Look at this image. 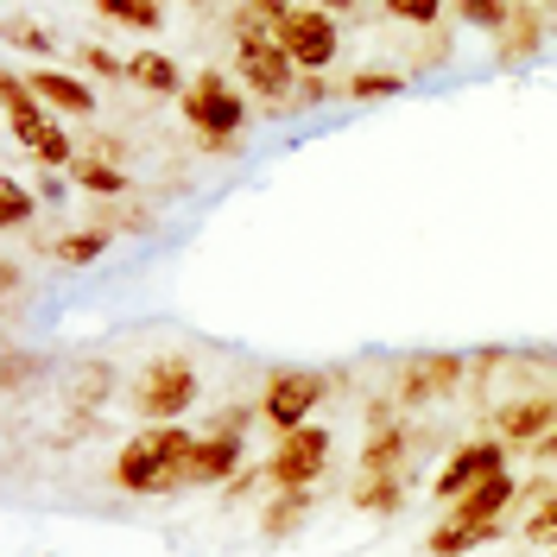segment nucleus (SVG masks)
Listing matches in <instances>:
<instances>
[{"mask_svg":"<svg viewBox=\"0 0 557 557\" xmlns=\"http://www.w3.org/2000/svg\"><path fill=\"white\" fill-rule=\"evenodd\" d=\"M203 431H184V418L177 424H152V431H134L121 456H114V469H108V482L121 487V494H134V500H159V494H177L184 487V456L197 444Z\"/></svg>","mask_w":557,"mask_h":557,"instance_id":"nucleus-1","label":"nucleus"},{"mask_svg":"<svg viewBox=\"0 0 557 557\" xmlns=\"http://www.w3.org/2000/svg\"><path fill=\"white\" fill-rule=\"evenodd\" d=\"M228 33H235V76H247V96L267 108H298V76L305 70L292 64V51L278 45L273 20L267 13H253V7H242L235 20H228Z\"/></svg>","mask_w":557,"mask_h":557,"instance_id":"nucleus-2","label":"nucleus"},{"mask_svg":"<svg viewBox=\"0 0 557 557\" xmlns=\"http://www.w3.org/2000/svg\"><path fill=\"white\" fill-rule=\"evenodd\" d=\"M177 108H184V127L203 152H242L247 127H253L247 96L228 83V70H197L190 89L177 96Z\"/></svg>","mask_w":557,"mask_h":557,"instance_id":"nucleus-3","label":"nucleus"},{"mask_svg":"<svg viewBox=\"0 0 557 557\" xmlns=\"http://www.w3.org/2000/svg\"><path fill=\"white\" fill-rule=\"evenodd\" d=\"M456 393H469V355H456V348H418V355H399L386 368V399L399 412L444 406Z\"/></svg>","mask_w":557,"mask_h":557,"instance_id":"nucleus-4","label":"nucleus"},{"mask_svg":"<svg viewBox=\"0 0 557 557\" xmlns=\"http://www.w3.org/2000/svg\"><path fill=\"white\" fill-rule=\"evenodd\" d=\"M127 399H134L139 424H177V418L203 399V374L184 355H159V361L139 368V381L127 386Z\"/></svg>","mask_w":557,"mask_h":557,"instance_id":"nucleus-5","label":"nucleus"},{"mask_svg":"<svg viewBox=\"0 0 557 557\" xmlns=\"http://www.w3.org/2000/svg\"><path fill=\"white\" fill-rule=\"evenodd\" d=\"M330 386H336V374H323V368H273L267 374V386H260V424H273L278 431H298V424H311L317 406L330 399Z\"/></svg>","mask_w":557,"mask_h":557,"instance_id":"nucleus-6","label":"nucleus"},{"mask_svg":"<svg viewBox=\"0 0 557 557\" xmlns=\"http://www.w3.org/2000/svg\"><path fill=\"white\" fill-rule=\"evenodd\" d=\"M330 431L323 424H298V431H278L273 456H267V487L273 494H305V487L323 482V469H330Z\"/></svg>","mask_w":557,"mask_h":557,"instance_id":"nucleus-7","label":"nucleus"},{"mask_svg":"<svg viewBox=\"0 0 557 557\" xmlns=\"http://www.w3.org/2000/svg\"><path fill=\"white\" fill-rule=\"evenodd\" d=\"M273 33H278V45L292 51V64H298V70H330V64H336V51H343V26H336V13L305 7V0L278 20Z\"/></svg>","mask_w":557,"mask_h":557,"instance_id":"nucleus-8","label":"nucleus"},{"mask_svg":"<svg viewBox=\"0 0 557 557\" xmlns=\"http://www.w3.org/2000/svg\"><path fill=\"white\" fill-rule=\"evenodd\" d=\"M494 469H507V437H469V444H456L450 462L437 469L431 494L450 507V500H462V494L482 482V475H494Z\"/></svg>","mask_w":557,"mask_h":557,"instance_id":"nucleus-9","label":"nucleus"},{"mask_svg":"<svg viewBox=\"0 0 557 557\" xmlns=\"http://www.w3.org/2000/svg\"><path fill=\"white\" fill-rule=\"evenodd\" d=\"M545 431H557V386H539V393H520V399H500L494 406V437L532 450Z\"/></svg>","mask_w":557,"mask_h":557,"instance_id":"nucleus-10","label":"nucleus"},{"mask_svg":"<svg viewBox=\"0 0 557 557\" xmlns=\"http://www.w3.org/2000/svg\"><path fill=\"white\" fill-rule=\"evenodd\" d=\"M242 431H203L184 456V487H228L242 475Z\"/></svg>","mask_w":557,"mask_h":557,"instance_id":"nucleus-11","label":"nucleus"},{"mask_svg":"<svg viewBox=\"0 0 557 557\" xmlns=\"http://www.w3.org/2000/svg\"><path fill=\"white\" fill-rule=\"evenodd\" d=\"M545 45H552V20L539 13V0H513V20H507V26H500V38H494V70L532 64Z\"/></svg>","mask_w":557,"mask_h":557,"instance_id":"nucleus-12","label":"nucleus"},{"mask_svg":"<svg viewBox=\"0 0 557 557\" xmlns=\"http://www.w3.org/2000/svg\"><path fill=\"white\" fill-rule=\"evenodd\" d=\"M412 450H418V431L406 418L368 424V437H361V475H406Z\"/></svg>","mask_w":557,"mask_h":557,"instance_id":"nucleus-13","label":"nucleus"},{"mask_svg":"<svg viewBox=\"0 0 557 557\" xmlns=\"http://www.w3.org/2000/svg\"><path fill=\"white\" fill-rule=\"evenodd\" d=\"M0 102H7V127H13V139H20V146H38V139H45V127L58 121L51 108L38 102V89L26 83V70H0Z\"/></svg>","mask_w":557,"mask_h":557,"instance_id":"nucleus-14","label":"nucleus"},{"mask_svg":"<svg viewBox=\"0 0 557 557\" xmlns=\"http://www.w3.org/2000/svg\"><path fill=\"white\" fill-rule=\"evenodd\" d=\"M26 83L38 89V102L51 108V114H76V121H89V114H96V89H89L83 76H70V70L38 64V70H26Z\"/></svg>","mask_w":557,"mask_h":557,"instance_id":"nucleus-15","label":"nucleus"},{"mask_svg":"<svg viewBox=\"0 0 557 557\" xmlns=\"http://www.w3.org/2000/svg\"><path fill=\"white\" fill-rule=\"evenodd\" d=\"M513 500H520L513 469H494V475H482L462 500H450V520H507V507H513Z\"/></svg>","mask_w":557,"mask_h":557,"instance_id":"nucleus-16","label":"nucleus"},{"mask_svg":"<svg viewBox=\"0 0 557 557\" xmlns=\"http://www.w3.org/2000/svg\"><path fill=\"white\" fill-rule=\"evenodd\" d=\"M406 89H412V70L361 64V70H348L343 83H336V102H393V96H406Z\"/></svg>","mask_w":557,"mask_h":557,"instance_id":"nucleus-17","label":"nucleus"},{"mask_svg":"<svg viewBox=\"0 0 557 557\" xmlns=\"http://www.w3.org/2000/svg\"><path fill=\"white\" fill-rule=\"evenodd\" d=\"M500 539V520H444L424 532V557H469Z\"/></svg>","mask_w":557,"mask_h":557,"instance_id":"nucleus-18","label":"nucleus"},{"mask_svg":"<svg viewBox=\"0 0 557 557\" xmlns=\"http://www.w3.org/2000/svg\"><path fill=\"white\" fill-rule=\"evenodd\" d=\"M70 190H83V197H102V203H121V197H134V177L121 172L114 159H96V152H83L76 165H70Z\"/></svg>","mask_w":557,"mask_h":557,"instance_id":"nucleus-19","label":"nucleus"},{"mask_svg":"<svg viewBox=\"0 0 557 557\" xmlns=\"http://www.w3.org/2000/svg\"><path fill=\"white\" fill-rule=\"evenodd\" d=\"M108 242H114V228H102V222H89V228H64V235L45 242V260H51V267H96V260L108 253Z\"/></svg>","mask_w":557,"mask_h":557,"instance_id":"nucleus-20","label":"nucleus"},{"mask_svg":"<svg viewBox=\"0 0 557 557\" xmlns=\"http://www.w3.org/2000/svg\"><path fill=\"white\" fill-rule=\"evenodd\" d=\"M127 83L146 89V96H184V89H190L184 70H177L165 51H134V58H127Z\"/></svg>","mask_w":557,"mask_h":557,"instance_id":"nucleus-21","label":"nucleus"},{"mask_svg":"<svg viewBox=\"0 0 557 557\" xmlns=\"http://www.w3.org/2000/svg\"><path fill=\"white\" fill-rule=\"evenodd\" d=\"M348 507L355 513H374V520H393L406 507V482L399 475H361V482L348 487Z\"/></svg>","mask_w":557,"mask_h":557,"instance_id":"nucleus-22","label":"nucleus"},{"mask_svg":"<svg viewBox=\"0 0 557 557\" xmlns=\"http://www.w3.org/2000/svg\"><path fill=\"white\" fill-rule=\"evenodd\" d=\"M114 393H121V368L114 361H89L76 374V386H70V412H102Z\"/></svg>","mask_w":557,"mask_h":557,"instance_id":"nucleus-23","label":"nucleus"},{"mask_svg":"<svg viewBox=\"0 0 557 557\" xmlns=\"http://www.w3.org/2000/svg\"><path fill=\"white\" fill-rule=\"evenodd\" d=\"M305 520H311V487H305V494H273V500L260 507V532H267L273 545L278 539H292Z\"/></svg>","mask_w":557,"mask_h":557,"instance_id":"nucleus-24","label":"nucleus"},{"mask_svg":"<svg viewBox=\"0 0 557 557\" xmlns=\"http://www.w3.org/2000/svg\"><path fill=\"white\" fill-rule=\"evenodd\" d=\"M102 20L114 26H134V33H159L165 26V0H89Z\"/></svg>","mask_w":557,"mask_h":557,"instance_id":"nucleus-25","label":"nucleus"},{"mask_svg":"<svg viewBox=\"0 0 557 557\" xmlns=\"http://www.w3.org/2000/svg\"><path fill=\"white\" fill-rule=\"evenodd\" d=\"M450 7H456L462 26H475V33H487V38H500V26L513 20V0H450Z\"/></svg>","mask_w":557,"mask_h":557,"instance_id":"nucleus-26","label":"nucleus"},{"mask_svg":"<svg viewBox=\"0 0 557 557\" xmlns=\"http://www.w3.org/2000/svg\"><path fill=\"white\" fill-rule=\"evenodd\" d=\"M7 45H13V51H38V58H51V51H58V33L38 26L33 13H13V20H7Z\"/></svg>","mask_w":557,"mask_h":557,"instance_id":"nucleus-27","label":"nucleus"},{"mask_svg":"<svg viewBox=\"0 0 557 557\" xmlns=\"http://www.w3.org/2000/svg\"><path fill=\"white\" fill-rule=\"evenodd\" d=\"M38 215V197L20 184V177H0V228H26Z\"/></svg>","mask_w":557,"mask_h":557,"instance_id":"nucleus-28","label":"nucleus"},{"mask_svg":"<svg viewBox=\"0 0 557 557\" xmlns=\"http://www.w3.org/2000/svg\"><path fill=\"white\" fill-rule=\"evenodd\" d=\"M33 152H38V165H45V172H70V165L83 159V152H76V139H70V127H58V121L45 127V139H38Z\"/></svg>","mask_w":557,"mask_h":557,"instance_id":"nucleus-29","label":"nucleus"},{"mask_svg":"<svg viewBox=\"0 0 557 557\" xmlns=\"http://www.w3.org/2000/svg\"><path fill=\"white\" fill-rule=\"evenodd\" d=\"M76 64H83V76H102V83H127V58H114L108 45H76Z\"/></svg>","mask_w":557,"mask_h":557,"instance_id":"nucleus-30","label":"nucleus"},{"mask_svg":"<svg viewBox=\"0 0 557 557\" xmlns=\"http://www.w3.org/2000/svg\"><path fill=\"white\" fill-rule=\"evenodd\" d=\"M45 368H51L45 355H26V348H7V361H0V386H7V393H26V386H33V374H45Z\"/></svg>","mask_w":557,"mask_h":557,"instance_id":"nucleus-31","label":"nucleus"},{"mask_svg":"<svg viewBox=\"0 0 557 557\" xmlns=\"http://www.w3.org/2000/svg\"><path fill=\"white\" fill-rule=\"evenodd\" d=\"M520 539H525V545H539V552H552V545H557V487L539 500V507H532V513H525Z\"/></svg>","mask_w":557,"mask_h":557,"instance_id":"nucleus-32","label":"nucleus"},{"mask_svg":"<svg viewBox=\"0 0 557 557\" xmlns=\"http://www.w3.org/2000/svg\"><path fill=\"white\" fill-rule=\"evenodd\" d=\"M444 7H450V0H386V13H393L399 26H412V33H431V26L444 20Z\"/></svg>","mask_w":557,"mask_h":557,"instance_id":"nucleus-33","label":"nucleus"},{"mask_svg":"<svg viewBox=\"0 0 557 557\" xmlns=\"http://www.w3.org/2000/svg\"><path fill=\"white\" fill-rule=\"evenodd\" d=\"M108 424H102V412H70L64 418V431L51 437V450H70V444H83V437H102Z\"/></svg>","mask_w":557,"mask_h":557,"instance_id":"nucleus-34","label":"nucleus"},{"mask_svg":"<svg viewBox=\"0 0 557 557\" xmlns=\"http://www.w3.org/2000/svg\"><path fill=\"white\" fill-rule=\"evenodd\" d=\"M330 96H336V83H330L323 70H305V76H298V108H317V102H330Z\"/></svg>","mask_w":557,"mask_h":557,"instance_id":"nucleus-35","label":"nucleus"},{"mask_svg":"<svg viewBox=\"0 0 557 557\" xmlns=\"http://www.w3.org/2000/svg\"><path fill=\"white\" fill-rule=\"evenodd\" d=\"M260 487H267V462H260V469L247 462L242 475H235V482L222 487V500H247V494H260Z\"/></svg>","mask_w":557,"mask_h":557,"instance_id":"nucleus-36","label":"nucleus"},{"mask_svg":"<svg viewBox=\"0 0 557 557\" xmlns=\"http://www.w3.org/2000/svg\"><path fill=\"white\" fill-rule=\"evenodd\" d=\"M444 58H450V45H444V26H431V33H424V51H418V64H412V70H431V64H444Z\"/></svg>","mask_w":557,"mask_h":557,"instance_id":"nucleus-37","label":"nucleus"},{"mask_svg":"<svg viewBox=\"0 0 557 557\" xmlns=\"http://www.w3.org/2000/svg\"><path fill=\"white\" fill-rule=\"evenodd\" d=\"M89 152H96V159H114V165H121V159H127V139H114V134H89Z\"/></svg>","mask_w":557,"mask_h":557,"instance_id":"nucleus-38","label":"nucleus"},{"mask_svg":"<svg viewBox=\"0 0 557 557\" xmlns=\"http://www.w3.org/2000/svg\"><path fill=\"white\" fill-rule=\"evenodd\" d=\"M20 285H26V273H20V260H7V267H0V298L13 305V298H20Z\"/></svg>","mask_w":557,"mask_h":557,"instance_id":"nucleus-39","label":"nucleus"},{"mask_svg":"<svg viewBox=\"0 0 557 557\" xmlns=\"http://www.w3.org/2000/svg\"><path fill=\"white\" fill-rule=\"evenodd\" d=\"M247 7H253V13H267L273 26H278V20H285V13H292V0H247Z\"/></svg>","mask_w":557,"mask_h":557,"instance_id":"nucleus-40","label":"nucleus"},{"mask_svg":"<svg viewBox=\"0 0 557 557\" xmlns=\"http://www.w3.org/2000/svg\"><path fill=\"white\" fill-rule=\"evenodd\" d=\"M532 462H557V431H545V437L532 444Z\"/></svg>","mask_w":557,"mask_h":557,"instance_id":"nucleus-41","label":"nucleus"},{"mask_svg":"<svg viewBox=\"0 0 557 557\" xmlns=\"http://www.w3.org/2000/svg\"><path fill=\"white\" fill-rule=\"evenodd\" d=\"M311 7H323V13H336V20H355V7H361V0H311Z\"/></svg>","mask_w":557,"mask_h":557,"instance_id":"nucleus-42","label":"nucleus"},{"mask_svg":"<svg viewBox=\"0 0 557 557\" xmlns=\"http://www.w3.org/2000/svg\"><path fill=\"white\" fill-rule=\"evenodd\" d=\"M184 7H203V0H184Z\"/></svg>","mask_w":557,"mask_h":557,"instance_id":"nucleus-43","label":"nucleus"},{"mask_svg":"<svg viewBox=\"0 0 557 557\" xmlns=\"http://www.w3.org/2000/svg\"><path fill=\"white\" fill-rule=\"evenodd\" d=\"M552 557H557V545H552Z\"/></svg>","mask_w":557,"mask_h":557,"instance_id":"nucleus-44","label":"nucleus"}]
</instances>
